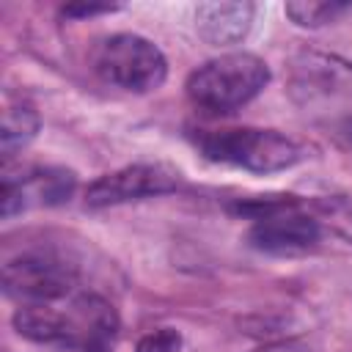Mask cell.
<instances>
[{"mask_svg":"<svg viewBox=\"0 0 352 352\" xmlns=\"http://www.w3.org/2000/svg\"><path fill=\"white\" fill-rule=\"evenodd\" d=\"M286 94L316 132L352 151V60L300 50L286 66Z\"/></svg>","mask_w":352,"mask_h":352,"instance_id":"6da1fadb","label":"cell"},{"mask_svg":"<svg viewBox=\"0 0 352 352\" xmlns=\"http://www.w3.org/2000/svg\"><path fill=\"white\" fill-rule=\"evenodd\" d=\"M190 140L209 162L242 168L258 176L289 170L305 157L302 146L294 138L278 129H261V126L195 129Z\"/></svg>","mask_w":352,"mask_h":352,"instance_id":"7a4b0ae2","label":"cell"},{"mask_svg":"<svg viewBox=\"0 0 352 352\" xmlns=\"http://www.w3.org/2000/svg\"><path fill=\"white\" fill-rule=\"evenodd\" d=\"M270 82V66L253 52H226L190 72L184 91L187 99L209 113L226 116L253 102Z\"/></svg>","mask_w":352,"mask_h":352,"instance_id":"3957f363","label":"cell"},{"mask_svg":"<svg viewBox=\"0 0 352 352\" xmlns=\"http://www.w3.org/2000/svg\"><path fill=\"white\" fill-rule=\"evenodd\" d=\"M239 212L250 214L253 226L248 231L250 248L267 256L292 258L305 256L319 248L322 242V220L314 217L300 201L294 198H275V201H256L239 206Z\"/></svg>","mask_w":352,"mask_h":352,"instance_id":"277c9868","label":"cell"},{"mask_svg":"<svg viewBox=\"0 0 352 352\" xmlns=\"http://www.w3.org/2000/svg\"><path fill=\"white\" fill-rule=\"evenodd\" d=\"M94 72L129 94L157 91L168 80V58L162 50L138 33H113L102 38L91 52Z\"/></svg>","mask_w":352,"mask_h":352,"instance_id":"5b68a950","label":"cell"},{"mask_svg":"<svg viewBox=\"0 0 352 352\" xmlns=\"http://www.w3.org/2000/svg\"><path fill=\"white\" fill-rule=\"evenodd\" d=\"M3 289L22 305H55L80 297V270L55 250H25L3 264Z\"/></svg>","mask_w":352,"mask_h":352,"instance_id":"8992f818","label":"cell"},{"mask_svg":"<svg viewBox=\"0 0 352 352\" xmlns=\"http://www.w3.org/2000/svg\"><path fill=\"white\" fill-rule=\"evenodd\" d=\"M179 187V173L168 165L160 162H135L124 165L118 170L102 173L85 187V206L88 209H104V206H118L129 201H143V198H157L168 195Z\"/></svg>","mask_w":352,"mask_h":352,"instance_id":"52a82bcc","label":"cell"},{"mask_svg":"<svg viewBox=\"0 0 352 352\" xmlns=\"http://www.w3.org/2000/svg\"><path fill=\"white\" fill-rule=\"evenodd\" d=\"M74 187L77 176L66 168H33L19 176H6L0 190L3 217L11 220L30 206H60L74 195Z\"/></svg>","mask_w":352,"mask_h":352,"instance_id":"ba28073f","label":"cell"},{"mask_svg":"<svg viewBox=\"0 0 352 352\" xmlns=\"http://www.w3.org/2000/svg\"><path fill=\"white\" fill-rule=\"evenodd\" d=\"M253 3H198L195 30L212 47H231L248 38L253 28Z\"/></svg>","mask_w":352,"mask_h":352,"instance_id":"9c48e42d","label":"cell"},{"mask_svg":"<svg viewBox=\"0 0 352 352\" xmlns=\"http://www.w3.org/2000/svg\"><path fill=\"white\" fill-rule=\"evenodd\" d=\"M38 113L30 102H11L3 110V126H0V151L3 160L11 162L36 135H38Z\"/></svg>","mask_w":352,"mask_h":352,"instance_id":"30bf717a","label":"cell"},{"mask_svg":"<svg viewBox=\"0 0 352 352\" xmlns=\"http://www.w3.org/2000/svg\"><path fill=\"white\" fill-rule=\"evenodd\" d=\"M352 6L349 3H316V0H294V3H286V16L300 25V28H322V25H330L336 22L341 14H346Z\"/></svg>","mask_w":352,"mask_h":352,"instance_id":"8fae6325","label":"cell"},{"mask_svg":"<svg viewBox=\"0 0 352 352\" xmlns=\"http://www.w3.org/2000/svg\"><path fill=\"white\" fill-rule=\"evenodd\" d=\"M182 346V333L173 327H157L148 330L146 336L138 338L135 352H179Z\"/></svg>","mask_w":352,"mask_h":352,"instance_id":"7c38bea8","label":"cell"},{"mask_svg":"<svg viewBox=\"0 0 352 352\" xmlns=\"http://www.w3.org/2000/svg\"><path fill=\"white\" fill-rule=\"evenodd\" d=\"M121 6H110V3H72V6H63V16H72V19H85V16H96V14H113L118 11Z\"/></svg>","mask_w":352,"mask_h":352,"instance_id":"4fadbf2b","label":"cell"},{"mask_svg":"<svg viewBox=\"0 0 352 352\" xmlns=\"http://www.w3.org/2000/svg\"><path fill=\"white\" fill-rule=\"evenodd\" d=\"M113 336H116V330H99V333H94L82 344V352H113Z\"/></svg>","mask_w":352,"mask_h":352,"instance_id":"5bb4252c","label":"cell"},{"mask_svg":"<svg viewBox=\"0 0 352 352\" xmlns=\"http://www.w3.org/2000/svg\"><path fill=\"white\" fill-rule=\"evenodd\" d=\"M253 352H311V346L302 341H272V344L256 346Z\"/></svg>","mask_w":352,"mask_h":352,"instance_id":"9a60e30c","label":"cell"}]
</instances>
